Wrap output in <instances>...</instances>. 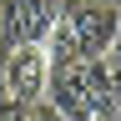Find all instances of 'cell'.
Listing matches in <instances>:
<instances>
[{"instance_id": "obj_1", "label": "cell", "mask_w": 121, "mask_h": 121, "mask_svg": "<svg viewBox=\"0 0 121 121\" xmlns=\"http://www.w3.org/2000/svg\"><path fill=\"white\" fill-rule=\"evenodd\" d=\"M45 81H51L45 45H20V40L0 45V96L10 101V111H25V106L45 101Z\"/></svg>"}, {"instance_id": "obj_2", "label": "cell", "mask_w": 121, "mask_h": 121, "mask_svg": "<svg viewBox=\"0 0 121 121\" xmlns=\"http://www.w3.org/2000/svg\"><path fill=\"white\" fill-rule=\"evenodd\" d=\"M60 15L71 20L86 60H101L116 45V35H121V10L116 5H101V0H60Z\"/></svg>"}, {"instance_id": "obj_3", "label": "cell", "mask_w": 121, "mask_h": 121, "mask_svg": "<svg viewBox=\"0 0 121 121\" xmlns=\"http://www.w3.org/2000/svg\"><path fill=\"white\" fill-rule=\"evenodd\" d=\"M56 15H60V0H5V40L45 45Z\"/></svg>"}, {"instance_id": "obj_4", "label": "cell", "mask_w": 121, "mask_h": 121, "mask_svg": "<svg viewBox=\"0 0 121 121\" xmlns=\"http://www.w3.org/2000/svg\"><path fill=\"white\" fill-rule=\"evenodd\" d=\"M45 60H51V71L86 60V56H81V40H76V30H71V20H66V15H56L51 35H45Z\"/></svg>"}, {"instance_id": "obj_5", "label": "cell", "mask_w": 121, "mask_h": 121, "mask_svg": "<svg viewBox=\"0 0 121 121\" xmlns=\"http://www.w3.org/2000/svg\"><path fill=\"white\" fill-rule=\"evenodd\" d=\"M15 121H66V116H60L51 101H35V106H25V111H15Z\"/></svg>"}, {"instance_id": "obj_6", "label": "cell", "mask_w": 121, "mask_h": 121, "mask_svg": "<svg viewBox=\"0 0 121 121\" xmlns=\"http://www.w3.org/2000/svg\"><path fill=\"white\" fill-rule=\"evenodd\" d=\"M106 60V76H111V91H116V101H121V35H116V45L101 56Z\"/></svg>"}, {"instance_id": "obj_7", "label": "cell", "mask_w": 121, "mask_h": 121, "mask_svg": "<svg viewBox=\"0 0 121 121\" xmlns=\"http://www.w3.org/2000/svg\"><path fill=\"white\" fill-rule=\"evenodd\" d=\"M0 45H5V0H0Z\"/></svg>"}, {"instance_id": "obj_8", "label": "cell", "mask_w": 121, "mask_h": 121, "mask_svg": "<svg viewBox=\"0 0 121 121\" xmlns=\"http://www.w3.org/2000/svg\"><path fill=\"white\" fill-rule=\"evenodd\" d=\"M116 121H121V101H116Z\"/></svg>"}]
</instances>
